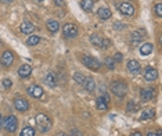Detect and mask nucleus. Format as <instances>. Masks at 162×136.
Listing matches in <instances>:
<instances>
[{"label": "nucleus", "instance_id": "f257e3e1", "mask_svg": "<svg viewBox=\"0 0 162 136\" xmlns=\"http://www.w3.org/2000/svg\"><path fill=\"white\" fill-rule=\"evenodd\" d=\"M36 124H38V128H39L40 132H47L51 127L50 118L46 114H43V112H39V114L36 115Z\"/></svg>", "mask_w": 162, "mask_h": 136}, {"label": "nucleus", "instance_id": "f03ea898", "mask_svg": "<svg viewBox=\"0 0 162 136\" xmlns=\"http://www.w3.org/2000/svg\"><path fill=\"white\" fill-rule=\"evenodd\" d=\"M111 90L114 94H117L118 97H123L128 92V86H126L123 82H114L111 85Z\"/></svg>", "mask_w": 162, "mask_h": 136}, {"label": "nucleus", "instance_id": "7ed1b4c3", "mask_svg": "<svg viewBox=\"0 0 162 136\" xmlns=\"http://www.w3.org/2000/svg\"><path fill=\"white\" fill-rule=\"evenodd\" d=\"M82 63H83L87 68H90V70H93V71L100 70V63L94 57H92V56H83V57H82Z\"/></svg>", "mask_w": 162, "mask_h": 136}, {"label": "nucleus", "instance_id": "20e7f679", "mask_svg": "<svg viewBox=\"0 0 162 136\" xmlns=\"http://www.w3.org/2000/svg\"><path fill=\"white\" fill-rule=\"evenodd\" d=\"M17 125H18V122H17V118H15L14 115H10V117H7L3 121V127L6 128L9 132H14V130L17 129Z\"/></svg>", "mask_w": 162, "mask_h": 136}, {"label": "nucleus", "instance_id": "39448f33", "mask_svg": "<svg viewBox=\"0 0 162 136\" xmlns=\"http://www.w3.org/2000/svg\"><path fill=\"white\" fill-rule=\"evenodd\" d=\"M63 33L67 38H75L76 35H78V28H76L75 24H71V22H69V24L64 25Z\"/></svg>", "mask_w": 162, "mask_h": 136}, {"label": "nucleus", "instance_id": "423d86ee", "mask_svg": "<svg viewBox=\"0 0 162 136\" xmlns=\"http://www.w3.org/2000/svg\"><path fill=\"white\" fill-rule=\"evenodd\" d=\"M118 9H119L121 13L125 14V15H133L135 14V7H133L130 3H128V2H122V3L118 6Z\"/></svg>", "mask_w": 162, "mask_h": 136}, {"label": "nucleus", "instance_id": "0eeeda50", "mask_svg": "<svg viewBox=\"0 0 162 136\" xmlns=\"http://www.w3.org/2000/svg\"><path fill=\"white\" fill-rule=\"evenodd\" d=\"M14 106L18 111H27V110L29 108V103H28L25 99H22V97H17V99L14 100Z\"/></svg>", "mask_w": 162, "mask_h": 136}, {"label": "nucleus", "instance_id": "6e6552de", "mask_svg": "<svg viewBox=\"0 0 162 136\" xmlns=\"http://www.w3.org/2000/svg\"><path fill=\"white\" fill-rule=\"evenodd\" d=\"M157 76H158V72H157L155 68H153V67H147V68H146V72H144V78H146V81L153 82V81L157 79Z\"/></svg>", "mask_w": 162, "mask_h": 136}, {"label": "nucleus", "instance_id": "1a4fd4ad", "mask_svg": "<svg viewBox=\"0 0 162 136\" xmlns=\"http://www.w3.org/2000/svg\"><path fill=\"white\" fill-rule=\"evenodd\" d=\"M82 85H83V88L86 89L87 92H93L94 89H96V82H94V79L92 78V76H85Z\"/></svg>", "mask_w": 162, "mask_h": 136}, {"label": "nucleus", "instance_id": "9d476101", "mask_svg": "<svg viewBox=\"0 0 162 136\" xmlns=\"http://www.w3.org/2000/svg\"><path fill=\"white\" fill-rule=\"evenodd\" d=\"M28 93L31 94V96H33V97H42L43 96V90H42V88L40 86H36V85H33V86H29L28 88Z\"/></svg>", "mask_w": 162, "mask_h": 136}, {"label": "nucleus", "instance_id": "9b49d317", "mask_svg": "<svg viewBox=\"0 0 162 136\" xmlns=\"http://www.w3.org/2000/svg\"><path fill=\"white\" fill-rule=\"evenodd\" d=\"M13 61H14V56H13L11 52H4L3 56H2V63H3L4 67H9L13 64Z\"/></svg>", "mask_w": 162, "mask_h": 136}, {"label": "nucleus", "instance_id": "f8f14e48", "mask_svg": "<svg viewBox=\"0 0 162 136\" xmlns=\"http://www.w3.org/2000/svg\"><path fill=\"white\" fill-rule=\"evenodd\" d=\"M154 94H155L154 89H143V90L140 92V97H141L143 101H148V100H151L154 97Z\"/></svg>", "mask_w": 162, "mask_h": 136}, {"label": "nucleus", "instance_id": "ddd939ff", "mask_svg": "<svg viewBox=\"0 0 162 136\" xmlns=\"http://www.w3.org/2000/svg\"><path fill=\"white\" fill-rule=\"evenodd\" d=\"M31 72H32V68H31V65H28V64L21 65L20 70H18V75L21 76V78H28V76L31 75Z\"/></svg>", "mask_w": 162, "mask_h": 136}, {"label": "nucleus", "instance_id": "4468645a", "mask_svg": "<svg viewBox=\"0 0 162 136\" xmlns=\"http://www.w3.org/2000/svg\"><path fill=\"white\" fill-rule=\"evenodd\" d=\"M140 64H139V61L136 60H130L129 63H128V70H129V72L132 74H139L140 72Z\"/></svg>", "mask_w": 162, "mask_h": 136}, {"label": "nucleus", "instance_id": "2eb2a0df", "mask_svg": "<svg viewBox=\"0 0 162 136\" xmlns=\"http://www.w3.org/2000/svg\"><path fill=\"white\" fill-rule=\"evenodd\" d=\"M35 31V27H33L32 22L29 21H24L21 24V32L22 33H27V35H31V33Z\"/></svg>", "mask_w": 162, "mask_h": 136}, {"label": "nucleus", "instance_id": "dca6fc26", "mask_svg": "<svg viewBox=\"0 0 162 136\" xmlns=\"http://www.w3.org/2000/svg\"><path fill=\"white\" fill-rule=\"evenodd\" d=\"M97 14H99V17L101 20H108L111 17V10L108 9V7H101V9H99Z\"/></svg>", "mask_w": 162, "mask_h": 136}, {"label": "nucleus", "instance_id": "f3484780", "mask_svg": "<svg viewBox=\"0 0 162 136\" xmlns=\"http://www.w3.org/2000/svg\"><path fill=\"white\" fill-rule=\"evenodd\" d=\"M143 35H141L140 31H136V32H133L132 35V45L133 46H139L141 43V40H143Z\"/></svg>", "mask_w": 162, "mask_h": 136}, {"label": "nucleus", "instance_id": "a211bd4d", "mask_svg": "<svg viewBox=\"0 0 162 136\" xmlns=\"http://www.w3.org/2000/svg\"><path fill=\"white\" fill-rule=\"evenodd\" d=\"M45 83L47 85V86H50V88H54L56 83H57V81H56V75H54V74H49V75H46Z\"/></svg>", "mask_w": 162, "mask_h": 136}, {"label": "nucleus", "instance_id": "6ab92c4d", "mask_svg": "<svg viewBox=\"0 0 162 136\" xmlns=\"http://www.w3.org/2000/svg\"><path fill=\"white\" fill-rule=\"evenodd\" d=\"M151 52H153V45H151V43H144V45H141L140 53L143 56H148Z\"/></svg>", "mask_w": 162, "mask_h": 136}, {"label": "nucleus", "instance_id": "aec40b11", "mask_svg": "<svg viewBox=\"0 0 162 136\" xmlns=\"http://www.w3.org/2000/svg\"><path fill=\"white\" fill-rule=\"evenodd\" d=\"M47 29L50 31V32H57L58 29H60V24H58L57 21H54V20H50V21H47Z\"/></svg>", "mask_w": 162, "mask_h": 136}, {"label": "nucleus", "instance_id": "412c9836", "mask_svg": "<svg viewBox=\"0 0 162 136\" xmlns=\"http://www.w3.org/2000/svg\"><path fill=\"white\" fill-rule=\"evenodd\" d=\"M154 115H155V111L153 108H147L141 112L140 119H150V118H154Z\"/></svg>", "mask_w": 162, "mask_h": 136}, {"label": "nucleus", "instance_id": "4be33fe9", "mask_svg": "<svg viewBox=\"0 0 162 136\" xmlns=\"http://www.w3.org/2000/svg\"><path fill=\"white\" fill-rule=\"evenodd\" d=\"M93 4H94L93 0H82L81 2V6L85 11H90V10L93 9Z\"/></svg>", "mask_w": 162, "mask_h": 136}, {"label": "nucleus", "instance_id": "5701e85b", "mask_svg": "<svg viewBox=\"0 0 162 136\" xmlns=\"http://www.w3.org/2000/svg\"><path fill=\"white\" fill-rule=\"evenodd\" d=\"M96 106H97V108L101 110V111H105V110L108 108V103L105 101L104 99H103V97H99V99H97Z\"/></svg>", "mask_w": 162, "mask_h": 136}, {"label": "nucleus", "instance_id": "b1692460", "mask_svg": "<svg viewBox=\"0 0 162 136\" xmlns=\"http://www.w3.org/2000/svg\"><path fill=\"white\" fill-rule=\"evenodd\" d=\"M20 136H35V129L31 128V127H27V128H24V129L21 130Z\"/></svg>", "mask_w": 162, "mask_h": 136}, {"label": "nucleus", "instance_id": "393cba45", "mask_svg": "<svg viewBox=\"0 0 162 136\" xmlns=\"http://www.w3.org/2000/svg\"><path fill=\"white\" fill-rule=\"evenodd\" d=\"M39 42H40V38H39V36H36V35H31V36L28 38V40H27V43H28L29 46H36Z\"/></svg>", "mask_w": 162, "mask_h": 136}, {"label": "nucleus", "instance_id": "a878e982", "mask_svg": "<svg viewBox=\"0 0 162 136\" xmlns=\"http://www.w3.org/2000/svg\"><path fill=\"white\" fill-rule=\"evenodd\" d=\"M101 38L97 35V33H93V35H90V42L93 43L94 46H101Z\"/></svg>", "mask_w": 162, "mask_h": 136}, {"label": "nucleus", "instance_id": "bb28decb", "mask_svg": "<svg viewBox=\"0 0 162 136\" xmlns=\"http://www.w3.org/2000/svg\"><path fill=\"white\" fill-rule=\"evenodd\" d=\"M126 110L129 112H136L139 110V106L135 103V101H129V104H128V107H126Z\"/></svg>", "mask_w": 162, "mask_h": 136}, {"label": "nucleus", "instance_id": "cd10ccee", "mask_svg": "<svg viewBox=\"0 0 162 136\" xmlns=\"http://www.w3.org/2000/svg\"><path fill=\"white\" fill-rule=\"evenodd\" d=\"M74 79H75V82L76 83H83V79H85V76H83V74H81V72H76L75 74V76H74Z\"/></svg>", "mask_w": 162, "mask_h": 136}, {"label": "nucleus", "instance_id": "c85d7f7f", "mask_svg": "<svg viewBox=\"0 0 162 136\" xmlns=\"http://www.w3.org/2000/svg\"><path fill=\"white\" fill-rule=\"evenodd\" d=\"M105 65L110 68V70H114L115 68V64H114V60H112L111 57H107L105 58Z\"/></svg>", "mask_w": 162, "mask_h": 136}, {"label": "nucleus", "instance_id": "c756f323", "mask_svg": "<svg viewBox=\"0 0 162 136\" xmlns=\"http://www.w3.org/2000/svg\"><path fill=\"white\" fill-rule=\"evenodd\" d=\"M155 14L158 17H162V3H157L155 6Z\"/></svg>", "mask_w": 162, "mask_h": 136}, {"label": "nucleus", "instance_id": "7c9ffc66", "mask_svg": "<svg viewBox=\"0 0 162 136\" xmlns=\"http://www.w3.org/2000/svg\"><path fill=\"white\" fill-rule=\"evenodd\" d=\"M110 45H111V42H110L108 39H103L101 40V46H100V47H101V49H107V47H110Z\"/></svg>", "mask_w": 162, "mask_h": 136}, {"label": "nucleus", "instance_id": "2f4dec72", "mask_svg": "<svg viewBox=\"0 0 162 136\" xmlns=\"http://www.w3.org/2000/svg\"><path fill=\"white\" fill-rule=\"evenodd\" d=\"M11 81H10V79L9 78H4L3 79V86H4V88H10V86H11Z\"/></svg>", "mask_w": 162, "mask_h": 136}, {"label": "nucleus", "instance_id": "473e14b6", "mask_svg": "<svg viewBox=\"0 0 162 136\" xmlns=\"http://www.w3.org/2000/svg\"><path fill=\"white\" fill-rule=\"evenodd\" d=\"M122 58H123V56L121 54V53H117V54L114 56V60L115 61H122Z\"/></svg>", "mask_w": 162, "mask_h": 136}, {"label": "nucleus", "instance_id": "72a5a7b5", "mask_svg": "<svg viewBox=\"0 0 162 136\" xmlns=\"http://www.w3.org/2000/svg\"><path fill=\"white\" fill-rule=\"evenodd\" d=\"M72 136H83L82 132H79L78 129H72Z\"/></svg>", "mask_w": 162, "mask_h": 136}, {"label": "nucleus", "instance_id": "f704fd0d", "mask_svg": "<svg viewBox=\"0 0 162 136\" xmlns=\"http://www.w3.org/2000/svg\"><path fill=\"white\" fill-rule=\"evenodd\" d=\"M54 3L61 7V6H64V4H65V0H54Z\"/></svg>", "mask_w": 162, "mask_h": 136}, {"label": "nucleus", "instance_id": "c9c22d12", "mask_svg": "<svg viewBox=\"0 0 162 136\" xmlns=\"http://www.w3.org/2000/svg\"><path fill=\"white\" fill-rule=\"evenodd\" d=\"M56 136H68V135H67V133H64V132H58Z\"/></svg>", "mask_w": 162, "mask_h": 136}, {"label": "nucleus", "instance_id": "e433bc0d", "mask_svg": "<svg viewBox=\"0 0 162 136\" xmlns=\"http://www.w3.org/2000/svg\"><path fill=\"white\" fill-rule=\"evenodd\" d=\"M130 136H143V135H141L140 132H135V133H132V135H130Z\"/></svg>", "mask_w": 162, "mask_h": 136}, {"label": "nucleus", "instance_id": "4c0bfd02", "mask_svg": "<svg viewBox=\"0 0 162 136\" xmlns=\"http://www.w3.org/2000/svg\"><path fill=\"white\" fill-rule=\"evenodd\" d=\"M3 3H11V2H14V0H2Z\"/></svg>", "mask_w": 162, "mask_h": 136}, {"label": "nucleus", "instance_id": "58836bf2", "mask_svg": "<svg viewBox=\"0 0 162 136\" xmlns=\"http://www.w3.org/2000/svg\"><path fill=\"white\" fill-rule=\"evenodd\" d=\"M147 136H158V135H157V133H154V132H150Z\"/></svg>", "mask_w": 162, "mask_h": 136}, {"label": "nucleus", "instance_id": "ea45409f", "mask_svg": "<svg viewBox=\"0 0 162 136\" xmlns=\"http://www.w3.org/2000/svg\"><path fill=\"white\" fill-rule=\"evenodd\" d=\"M3 127V121H2V115H0V128Z\"/></svg>", "mask_w": 162, "mask_h": 136}, {"label": "nucleus", "instance_id": "a19ab883", "mask_svg": "<svg viewBox=\"0 0 162 136\" xmlns=\"http://www.w3.org/2000/svg\"><path fill=\"white\" fill-rule=\"evenodd\" d=\"M39 2H43V0H39Z\"/></svg>", "mask_w": 162, "mask_h": 136}]
</instances>
